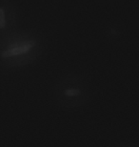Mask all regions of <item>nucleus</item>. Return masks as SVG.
Returning <instances> with one entry per match:
<instances>
[{
    "mask_svg": "<svg viewBox=\"0 0 139 147\" xmlns=\"http://www.w3.org/2000/svg\"><path fill=\"white\" fill-rule=\"evenodd\" d=\"M52 96L59 107L71 110L82 107L90 102L93 96V91L84 78L70 75L54 84Z\"/></svg>",
    "mask_w": 139,
    "mask_h": 147,
    "instance_id": "nucleus-1",
    "label": "nucleus"
},
{
    "mask_svg": "<svg viewBox=\"0 0 139 147\" xmlns=\"http://www.w3.org/2000/svg\"><path fill=\"white\" fill-rule=\"evenodd\" d=\"M1 58L7 67H22L34 62L41 53L37 38L30 34H10L2 43Z\"/></svg>",
    "mask_w": 139,
    "mask_h": 147,
    "instance_id": "nucleus-2",
    "label": "nucleus"
},
{
    "mask_svg": "<svg viewBox=\"0 0 139 147\" xmlns=\"http://www.w3.org/2000/svg\"><path fill=\"white\" fill-rule=\"evenodd\" d=\"M5 11L2 7L0 8V29L4 30L5 29Z\"/></svg>",
    "mask_w": 139,
    "mask_h": 147,
    "instance_id": "nucleus-3",
    "label": "nucleus"
},
{
    "mask_svg": "<svg viewBox=\"0 0 139 147\" xmlns=\"http://www.w3.org/2000/svg\"><path fill=\"white\" fill-rule=\"evenodd\" d=\"M117 147H138V146L134 145V144H121V145L117 146Z\"/></svg>",
    "mask_w": 139,
    "mask_h": 147,
    "instance_id": "nucleus-4",
    "label": "nucleus"
}]
</instances>
